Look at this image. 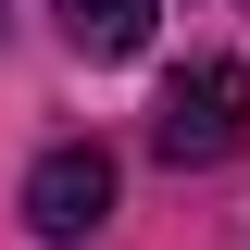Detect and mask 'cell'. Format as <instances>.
Returning <instances> with one entry per match:
<instances>
[{"label": "cell", "mask_w": 250, "mask_h": 250, "mask_svg": "<svg viewBox=\"0 0 250 250\" xmlns=\"http://www.w3.org/2000/svg\"><path fill=\"white\" fill-rule=\"evenodd\" d=\"M250 138V62H188V75H163V113H150V150L175 163H225Z\"/></svg>", "instance_id": "6da1fadb"}, {"label": "cell", "mask_w": 250, "mask_h": 250, "mask_svg": "<svg viewBox=\"0 0 250 250\" xmlns=\"http://www.w3.org/2000/svg\"><path fill=\"white\" fill-rule=\"evenodd\" d=\"M100 213H113V150L100 138H50L25 163V225L50 250H75V238H100Z\"/></svg>", "instance_id": "7a4b0ae2"}, {"label": "cell", "mask_w": 250, "mask_h": 250, "mask_svg": "<svg viewBox=\"0 0 250 250\" xmlns=\"http://www.w3.org/2000/svg\"><path fill=\"white\" fill-rule=\"evenodd\" d=\"M50 13H62V38H75L88 62H138V50H150V13H163V0H50Z\"/></svg>", "instance_id": "3957f363"}]
</instances>
